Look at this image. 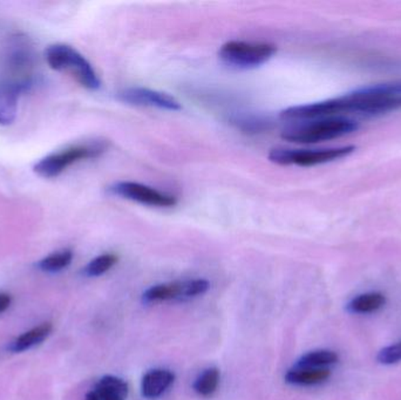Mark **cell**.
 Wrapping results in <instances>:
<instances>
[{"label":"cell","mask_w":401,"mask_h":400,"mask_svg":"<svg viewBox=\"0 0 401 400\" xmlns=\"http://www.w3.org/2000/svg\"><path fill=\"white\" fill-rule=\"evenodd\" d=\"M36 75V53L29 40L13 37L0 57V79L13 82L23 90L32 86Z\"/></svg>","instance_id":"obj_1"},{"label":"cell","mask_w":401,"mask_h":400,"mask_svg":"<svg viewBox=\"0 0 401 400\" xmlns=\"http://www.w3.org/2000/svg\"><path fill=\"white\" fill-rule=\"evenodd\" d=\"M358 128L359 125L353 118H317L288 127L282 132V138L290 142L318 143L352 134Z\"/></svg>","instance_id":"obj_2"},{"label":"cell","mask_w":401,"mask_h":400,"mask_svg":"<svg viewBox=\"0 0 401 400\" xmlns=\"http://www.w3.org/2000/svg\"><path fill=\"white\" fill-rule=\"evenodd\" d=\"M45 58L52 70L69 72L87 90H97L101 87V82L93 66L73 47L65 44L49 46Z\"/></svg>","instance_id":"obj_3"},{"label":"cell","mask_w":401,"mask_h":400,"mask_svg":"<svg viewBox=\"0 0 401 400\" xmlns=\"http://www.w3.org/2000/svg\"><path fill=\"white\" fill-rule=\"evenodd\" d=\"M105 143L90 142L75 145L45 156L34 166V172L45 179H53L79 161L95 159L105 151Z\"/></svg>","instance_id":"obj_4"},{"label":"cell","mask_w":401,"mask_h":400,"mask_svg":"<svg viewBox=\"0 0 401 400\" xmlns=\"http://www.w3.org/2000/svg\"><path fill=\"white\" fill-rule=\"evenodd\" d=\"M275 45L267 42H247V41H228L221 47L219 57L224 64L249 70L263 65L276 53Z\"/></svg>","instance_id":"obj_5"},{"label":"cell","mask_w":401,"mask_h":400,"mask_svg":"<svg viewBox=\"0 0 401 400\" xmlns=\"http://www.w3.org/2000/svg\"><path fill=\"white\" fill-rule=\"evenodd\" d=\"M354 146L324 148V149H287L275 148L269 154V160L274 164L282 166L296 164L300 167H311L317 164H328L331 161L343 159L356 151Z\"/></svg>","instance_id":"obj_6"},{"label":"cell","mask_w":401,"mask_h":400,"mask_svg":"<svg viewBox=\"0 0 401 400\" xmlns=\"http://www.w3.org/2000/svg\"><path fill=\"white\" fill-rule=\"evenodd\" d=\"M110 192L113 195L122 197V199L146 204L150 207L171 208L178 203L176 197L168 195L166 192H158L156 189L145 184H138V182H130V181L118 182L110 187Z\"/></svg>","instance_id":"obj_7"},{"label":"cell","mask_w":401,"mask_h":400,"mask_svg":"<svg viewBox=\"0 0 401 400\" xmlns=\"http://www.w3.org/2000/svg\"><path fill=\"white\" fill-rule=\"evenodd\" d=\"M117 97L120 101L133 106L155 107L166 110H180L182 108L181 103L168 93L143 87L125 88L120 90Z\"/></svg>","instance_id":"obj_8"},{"label":"cell","mask_w":401,"mask_h":400,"mask_svg":"<svg viewBox=\"0 0 401 400\" xmlns=\"http://www.w3.org/2000/svg\"><path fill=\"white\" fill-rule=\"evenodd\" d=\"M25 90L13 82L0 79V125L8 126L14 123L18 113L19 99Z\"/></svg>","instance_id":"obj_9"},{"label":"cell","mask_w":401,"mask_h":400,"mask_svg":"<svg viewBox=\"0 0 401 400\" xmlns=\"http://www.w3.org/2000/svg\"><path fill=\"white\" fill-rule=\"evenodd\" d=\"M174 372L167 368H154L147 372L141 380V395L146 399H158L174 384Z\"/></svg>","instance_id":"obj_10"},{"label":"cell","mask_w":401,"mask_h":400,"mask_svg":"<svg viewBox=\"0 0 401 400\" xmlns=\"http://www.w3.org/2000/svg\"><path fill=\"white\" fill-rule=\"evenodd\" d=\"M53 327L51 323H42L38 327H33L31 330L26 331L21 336H18L14 340H12L8 349L12 353H21L27 351L32 347H37L42 343L45 339H47L52 334Z\"/></svg>","instance_id":"obj_11"},{"label":"cell","mask_w":401,"mask_h":400,"mask_svg":"<svg viewBox=\"0 0 401 400\" xmlns=\"http://www.w3.org/2000/svg\"><path fill=\"white\" fill-rule=\"evenodd\" d=\"M331 377V371L328 368H293L285 375V382L288 384L300 386H312L324 383Z\"/></svg>","instance_id":"obj_12"},{"label":"cell","mask_w":401,"mask_h":400,"mask_svg":"<svg viewBox=\"0 0 401 400\" xmlns=\"http://www.w3.org/2000/svg\"><path fill=\"white\" fill-rule=\"evenodd\" d=\"M182 282L163 283L150 286L143 292L142 299L146 303L167 302V301H182Z\"/></svg>","instance_id":"obj_13"},{"label":"cell","mask_w":401,"mask_h":400,"mask_svg":"<svg viewBox=\"0 0 401 400\" xmlns=\"http://www.w3.org/2000/svg\"><path fill=\"white\" fill-rule=\"evenodd\" d=\"M385 295L381 292H367V294L358 295L351 299L346 309L351 314H372L385 305Z\"/></svg>","instance_id":"obj_14"},{"label":"cell","mask_w":401,"mask_h":400,"mask_svg":"<svg viewBox=\"0 0 401 400\" xmlns=\"http://www.w3.org/2000/svg\"><path fill=\"white\" fill-rule=\"evenodd\" d=\"M338 360L339 355H337V352L331 350H316L302 355L300 360H297L295 368H328L330 365L336 364Z\"/></svg>","instance_id":"obj_15"},{"label":"cell","mask_w":401,"mask_h":400,"mask_svg":"<svg viewBox=\"0 0 401 400\" xmlns=\"http://www.w3.org/2000/svg\"><path fill=\"white\" fill-rule=\"evenodd\" d=\"M73 261V251L72 250L65 249L57 251V253H51L49 256L42 258L38 262V269L44 271V273H59L65 270L71 266Z\"/></svg>","instance_id":"obj_16"},{"label":"cell","mask_w":401,"mask_h":400,"mask_svg":"<svg viewBox=\"0 0 401 400\" xmlns=\"http://www.w3.org/2000/svg\"><path fill=\"white\" fill-rule=\"evenodd\" d=\"M219 380H221V372L219 368H206L195 380V392L199 396L210 397L219 388Z\"/></svg>","instance_id":"obj_17"},{"label":"cell","mask_w":401,"mask_h":400,"mask_svg":"<svg viewBox=\"0 0 401 400\" xmlns=\"http://www.w3.org/2000/svg\"><path fill=\"white\" fill-rule=\"evenodd\" d=\"M118 263V256L114 253H104L89 262L84 269V275L87 277H99L110 271Z\"/></svg>","instance_id":"obj_18"},{"label":"cell","mask_w":401,"mask_h":400,"mask_svg":"<svg viewBox=\"0 0 401 400\" xmlns=\"http://www.w3.org/2000/svg\"><path fill=\"white\" fill-rule=\"evenodd\" d=\"M209 288H210V284L207 279H203V278L183 281L182 301L195 299L197 296L206 294Z\"/></svg>","instance_id":"obj_19"},{"label":"cell","mask_w":401,"mask_h":400,"mask_svg":"<svg viewBox=\"0 0 401 400\" xmlns=\"http://www.w3.org/2000/svg\"><path fill=\"white\" fill-rule=\"evenodd\" d=\"M377 360L382 365H393L401 362V342L381 349L378 352Z\"/></svg>","instance_id":"obj_20"},{"label":"cell","mask_w":401,"mask_h":400,"mask_svg":"<svg viewBox=\"0 0 401 400\" xmlns=\"http://www.w3.org/2000/svg\"><path fill=\"white\" fill-rule=\"evenodd\" d=\"M97 385L112 390L114 392L119 393L123 398H127L128 392H130V388H128V384L125 380L119 378V377L110 376V375L102 377L101 379L97 382Z\"/></svg>","instance_id":"obj_21"},{"label":"cell","mask_w":401,"mask_h":400,"mask_svg":"<svg viewBox=\"0 0 401 400\" xmlns=\"http://www.w3.org/2000/svg\"><path fill=\"white\" fill-rule=\"evenodd\" d=\"M94 392L97 393V397L100 398V400H126V398H123V397L120 396L119 393L114 392V391H112V390H108V388L99 386V385L95 386Z\"/></svg>","instance_id":"obj_22"},{"label":"cell","mask_w":401,"mask_h":400,"mask_svg":"<svg viewBox=\"0 0 401 400\" xmlns=\"http://www.w3.org/2000/svg\"><path fill=\"white\" fill-rule=\"evenodd\" d=\"M11 304H12V296L6 292H0V314L8 310Z\"/></svg>","instance_id":"obj_23"},{"label":"cell","mask_w":401,"mask_h":400,"mask_svg":"<svg viewBox=\"0 0 401 400\" xmlns=\"http://www.w3.org/2000/svg\"><path fill=\"white\" fill-rule=\"evenodd\" d=\"M86 400H100V398L97 397V393L94 392V391H90V392L86 395Z\"/></svg>","instance_id":"obj_24"}]
</instances>
